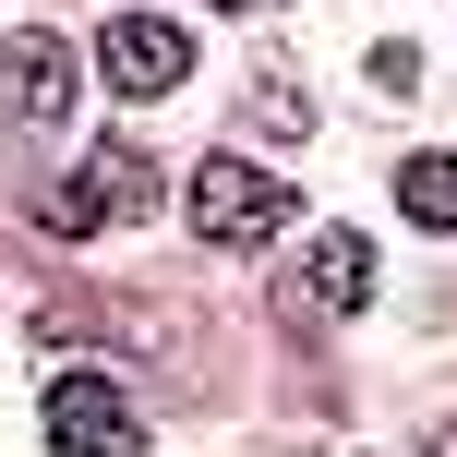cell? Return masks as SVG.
<instances>
[{
	"label": "cell",
	"instance_id": "cell-1",
	"mask_svg": "<svg viewBox=\"0 0 457 457\" xmlns=\"http://www.w3.org/2000/svg\"><path fill=\"white\" fill-rule=\"evenodd\" d=\"M289 217H301L289 169H253V157H205V169H193V228H205L217 253H253V241H277Z\"/></svg>",
	"mask_w": 457,
	"mask_h": 457
},
{
	"label": "cell",
	"instance_id": "cell-5",
	"mask_svg": "<svg viewBox=\"0 0 457 457\" xmlns=\"http://www.w3.org/2000/svg\"><path fill=\"white\" fill-rule=\"evenodd\" d=\"M277 301H289V313H361V301H373V241H361V228H313Z\"/></svg>",
	"mask_w": 457,
	"mask_h": 457
},
{
	"label": "cell",
	"instance_id": "cell-7",
	"mask_svg": "<svg viewBox=\"0 0 457 457\" xmlns=\"http://www.w3.org/2000/svg\"><path fill=\"white\" fill-rule=\"evenodd\" d=\"M397 205L421 228H457V157L445 145H421V157H397Z\"/></svg>",
	"mask_w": 457,
	"mask_h": 457
},
{
	"label": "cell",
	"instance_id": "cell-11",
	"mask_svg": "<svg viewBox=\"0 0 457 457\" xmlns=\"http://www.w3.org/2000/svg\"><path fill=\"white\" fill-rule=\"evenodd\" d=\"M205 12H253V0H205Z\"/></svg>",
	"mask_w": 457,
	"mask_h": 457
},
{
	"label": "cell",
	"instance_id": "cell-4",
	"mask_svg": "<svg viewBox=\"0 0 457 457\" xmlns=\"http://www.w3.org/2000/svg\"><path fill=\"white\" fill-rule=\"evenodd\" d=\"M85 72H72L61 37H0V133H61Z\"/></svg>",
	"mask_w": 457,
	"mask_h": 457
},
{
	"label": "cell",
	"instance_id": "cell-9",
	"mask_svg": "<svg viewBox=\"0 0 457 457\" xmlns=\"http://www.w3.org/2000/svg\"><path fill=\"white\" fill-rule=\"evenodd\" d=\"M410 85H421V48L386 37V48H373V96H410Z\"/></svg>",
	"mask_w": 457,
	"mask_h": 457
},
{
	"label": "cell",
	"instance_id": "cell-10",
	"mask_svg": "<svg viewBox=\"0 0 457 457\" xmlns=\"http://www.w3.org/2000/svg\"><path fill=\"white\" fill-rule=\"evenodd\" d=\"M434 457H457V421H445V434H434Z\"/></svg>",
	"mask_w": 457,
	"mask_h": 457
},
{
	"label": "cell",
	"instance_id": "cell-6",
	"mask_svg": "<svg viewBox=\"0 0 457 457\" xmlns=\"http://www.w3.org/2000/svg\"><path fill=\"white\" fill-rule=\"evenodd\" d=\"M96 72H109L120 96H169V85L193 72V37H181V24H157V12H120L109 37H96Z\"/></svg>",
	"mask_w": 457,
	"mask_h": 457
},
{
	"label": "cell",
	"instance_id": "cell-2",
	"mask_svg": "<svg viewBox=\"0 0 457 457\" xmlns=\"http://www.w3.org/2000/svg\"><path fill=\"white\" fill-rule=\"evenodd\" d=\"M61 241H85V228H109V217H157V157H145L133 133H109V145H85V169H72L61 193L37 205Z\"/></svg>",
	"mask_w": 457,
	"mask_h": 457
},
{
	"label": "cell",
	"instance_id": "cell-8",
	"mask_svg": "<svg viewBox=\"0 0 457 457\" xmlns=\"http://www.w3.org/2000/svg\"><path fill=\"white\" fill-rule=\"evenodd\" d=\"M241 120H253V133H277V145H301V133H313V96H301V85H277V72H265V85L241 96Z\"/></svg>",
	"mask_w": 457,
	"mask_h": 457
},
{
	"label": "cell",
	"instance_id": "cell-3",
	"mask_svg": "<svg viewBox=\"0 0 457 457\" xmlns=\"http://www.w3.org/2000/svg\"><path fill=\"white\" fill-rule=\"evenodd\" d=\"M37 421H48L61 457H145V421H133V397H120L109 373H61V386L37 397Z\"/></svg>",
	"mask_w": 457,
	"mask_h": 457
}]
</instances>
